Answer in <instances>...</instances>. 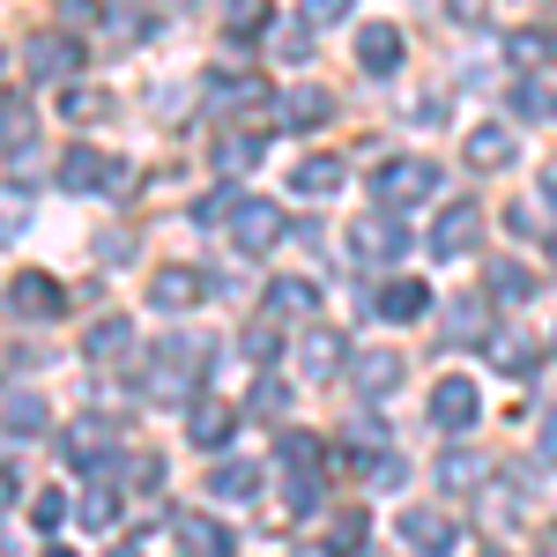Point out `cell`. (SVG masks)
<instances>
[{"mask_svg":"<svg viewBox=\"0 0 557 557\" xmlns=\"http://www.w3.org/2000/svg\"><path fill=\"white\" fill-rule=\"evenodd\" d=\"M104 557H141V550H134V543H112V550H104Z\"/></svg>","mask_w":557,"mask_h":557,"instance_id":"816d5d0a","label":"cell"},{"mask_svg":"<svg viewBox=\"0 0 557 557\" xmlns=\"http://www.w3.org/2000/svg\"><path fill=\"white\" fill-rule=\"evenodd\" d=\"M97 260H104V268H120V260H134V238H127V231H112V238H97Z\"/></svg>","mask_w":557,"mask_h":557,"instance_id":"7bdbcfd3","label":"cell"},{"mask_svg":"<svg viewBox=\"0 0 557 557\" xmlns=\"http://www.w3.org/2000/svg\"><path fill=\"white\" fill-rule=\"evenodd\" d=\"M513 67H557V30H513Z\"/></svg>","mask_w":557,"mask_h":557,"instance_id":"d4e9b609","label":"cell"},{"mask_svg":"<svg viewBox=\"0 0 557 557\" xmlns=\"http://www.w3.org/2000/svg\"><path fill=\"white\" fill-rule=\"evenodd\" d=\"M60 186H75V194H127L134 172L120 157H97V149H67L60 157Z\"/></svg>","mask_w":557,"mask_h":557,"instance_id":"7a4b0ae2","label":"cell"},{"mask_svg":"<svg viewBox=\"0 0 557 557\" xmlns=\"http://www.w3.org/2000/svg\"><path fill=\"white\" fill-rule=\"evenodd\" d=\"M550 349H557V335H550Z\"/></svg>","mask_w":557,"mask_h":557,"instance_id":"680465c9","label":"cell"},{"mask_svg":"<svg viewBox=\"0 0 557 557\" xmlns=\"http://www.w3.org/2000/svg\"><path fill=\"white\" fill-rule=\"evenodd\" d=\"M290 186L298 194H335L343 186V157H305L298 172H290Z\"/></svg>","mask_w":557,"mask_h":557,"instance_id":"484cf974","label":"cell"},{"mask_svg":"<svg viewBox=\"0 0 557 557\" xmlns=\"http://www.w3.org/2000/svg\"><path fill=\"white\" fill-rule=\"evenodd\" d=\"M372 186H380V201L394 209H409V201H424V194H438V164H424V157H394V164H380L372 172Z\"/></svg>","mask_w":557,"mask_h":557,"instance_id":"3957f363","label":"cell"},{"mask_svg":"<svg viewBox=\"0 0 557 557\" xmlns=\"http://www.w3.org/2000/svg\"><path fill=\"white\" fill-rule=\"evenodd\" d=\"M30 67H38L45 83H67V75L83 67V45H67V38H38V45H30Z\"/></svg>","mask_w":557,"mask_h":557,"instance_id":"ffe728a7","label":"cell"},{"mask_svg":"<svg viewBox=\"0 0 557 557\" xmlns=\"http://www.w3.org/2000/svg\"><path fill=\"white\" fill-rule=\"evenodd\" d=\"M483 557H506V550H483Z\"/></svg>","mask_w":557,"mask_h":557,"instance_id":"6f0895ef","label":"cell"},{"mask_svg":"<svg viewBox=\"0 0 557 557\" xmlns=\"http://www.w3.org/2000/svg\"><path fill=\"white\" fill-rule=\"evenodd\" d=\"M438 475H446V491H483V483H491L483 454H446V461H438Z\"/></svg>","mask_w":557,"mask_h":557,"instance_id":"f546056e","label":"cell"},{"mask_svg":"<svg viewBox=\"0 0 557 557\" xmlns=\"http://www.w3.org/2000/svg\"><path fill=\"white\" fill-rule=\"evenodd\" d=\"M275 238H283V209H275V201H246L238 223H231V246H238V253H268Z\"/></svg>","mask_w":557,"mask_h":557,"instance_id":"52a82bcc","label":"cell"},{"mask_svg":"<svg viewBox=\"0 0 557 557\" xmlns=\"http://www.w3.org/2000/svg\"><path fill=\"white\" fill-rule=\"evenodd\" d=\"M223 15H231V30H253V23H260V0H231Z\"/></svg>","mask_w":557,"mask_h":557,"instance_id":"bcb514c9","label":"cell"},{"mask_svg":"<svg viewBox=\"0 0 557 557\" xmlns=\"http://www.w3.org/2000/svg\"><path fill=\"white\" fill-rule=\"evenodd\" d=\"M491 364H498L506 380H528V372H535V349L513 343V335H498V343H491Z\"/></svg>","mask_w":557,"mask_h":557,"instance_id":"d6a6232c","label":"cell"},{"mask_svg":"<svg viewBox=\"0 0 557 557\" xmlns=\"http://www.w3.org/2000/svg\"><path fill=\"white\" fill-rule=\"evenodd\" d=\"M357 0H305V23H343Z\"/></svg>","mask_w":557,"mask_h":557,"instance_id":"ee69618b","label":"cell"},{"mask_svg":"<svg viewBox=\"0 0 557 557\" xmlns=\"http://www.w3.org/2000/svg\"><path fill=\"white\" fill-rule=\"evenodd\" d=\"M461 157H469L475 172H506V164H513V134L506 127H475L469 141H461Z\"/></svg>","mask_w":557,"mask_h":557,"instance_id":"9a60e30c","label":"cell"},{"mask_svg":"<svg viewBox=\"0 0 557 557\" xmlns=\"http://www.w3.org/2000/svg\"><path fill=\"white\" fill-rule=\"evenodd\" d=\"M0 498H8V475H0Z\"/></svg>","mask_w":557,"mask_h":557,"instance_id":"9f6ffc18","label":"cell"},{"mask_svg":"<svg viewBox=\"0 0 557 557\" xmlns=\"http://www.w3.org/2000/svg\"><path fill=\"white\" fill-rule=\"evenodd\" d=\"M349 253L372 260V268H394V260L409 253V223H394V209H372L349 223Z\"/></svg>","mask_w":557,"mask_h":557,"instance_id":"6da1fadb","label":"cell"},{"mask_svg":"<svg viewBox=\"0 0 557 557\" xmlns=\"http://www.w3.org/2000/svg\"><path fill=\"white\" fill-rule=\"evenodd\" d=\"M112 438H120V431L104 424V417H75V424H67V454H75L83 469H97V454H112Z\"/></svg>","mask_w":557,"mask_h":557,"instance_id":"ac0fdd59","label":"cell"},{"mask_svg":"<svg viewBox=\"0 0 557 557\" xmlns=\"http://www.w3.org/2000/svg\"><path fill=\"white\" fill-rule=\"evenodd\" d=\"M201 298H209V283H201L194 268H164V275L149 283V305H157V312H194Z\"/></svg>","mask_w":557,"mask_h":557,"instance_id":"8fae6325","label":"cell"},{"mask_svg":"<svg viewBox=\"0 0 557 557\" xmlns=\"http://www.w3.org/2000/svg\"><path fill=\"white\" fill-rule=\"evenodd\" d=\"M424 305H431V290L417 283V275H394V283L380 290V312H386V320H424Z\"/></svg>","mask_w":557,"mask_h":557,"instance_id":"7402d4cb","label":"cell"},{"mask_svg":"<svg viewBox=\"0 0 557 557\" xmlns=\"http://www.w3.org/2000/svg\"><path fill=\"white\" fill-rule=\"evenodd\" d=\"M290 557H335V550H312V543H305V550H290Z\"/></svg>","mask_w":557,"mask_h":557,"instance_id":"db71d44e","label":"cell"},{"mask_svg":"<svg viewBox=\"0 0 557 557\" xmlns=\"http://www.w3.org/2000/svg\"><path fill=\"white\" fill-rule=\"evenodd\" d=\"M483 335H491V305L461 298V305H454V343H483Z\"/></svg>","mask_w":557,"mask_h":557,"instance_id":"1f68e13d","label":"cell"},{"mask_svg":"<svg viewBox=\"0 0 557 557\" xmlns=\"http://www.w3.org/2000/svg\"><path fill=\"white\" fill-rule=\"evenodd\" d=\"M8 305H15L23 320H60V312H67V290H60L52 275H38V268H23V275L8 283Z\"/></svg>","mask_w":557,"mask_h":557,"instance_id":"277c9868","label":"cell"},{"mask_svg":"<svg viewBox=\"0 0 557 557\" xmlns=\"http://www.w3.org/2000/svg\"><path fill=\"white\" fill-rule=\"evenodd\" d=\"M172 528H178V543L194 557H238V543L215 528V520H201V513H172Z\"/></svg>","mask_w":557,"mask_h":557,"instance_id":"4fadbf2b","label":"cell"},{"mask_svg":"<svg viewBox=\"0 0 557 557\" xmlns=\"http://www.w3.org/2000/svg\"><path fill=\"white\" fill-rule=\"evenodd\" d=\"M320 312V290L298 283V275H283V283H268V320H312Z\"/></svg>","mask_w":557,"mask_h":557,"instance_id":"5bb4252c","label":"cell"},{"mask_svg":"<svg viewBox=\"0 0 557 557\" xmlns=\"http://www.w3.org/2000/svg\"><path fill=\"white\" fill-rule=\"evenodd\" d=\"M30 528H38V535H60V528H67V498H60V491H38V498H30Z\"/></svg>","mask_w":557,"mask_h":557,"instance_id":"8d00e7d4","label":"cell"},{"mask_svg":"<svg viewBox=\"0 0 557 557\" xmlns=\"http://www.w3.org/2000/svg\"><path fill=\"white\" fill-rule=\"evenodd\" d=\"M209 491L223 498V506H246V498L260 491V469H253V461H223V469L209 475Z\"/></svg>","mask_w":557,"mask_h":557,"instance_id":"603a6c76","label":"cell"},{"mask_svg":"<svg viewBox=\"0 0 557 557\" xmlns=\"http://www.w3.org/2000/svg\"><path fill=\"white\" fill-rule=\"evenodd\" d=\"M298 372H305V380H335V372H349V357L335 349V335H320V327H312V335L298 343Z\"/></svg>","mask_w":557,"mask_h":557,"instance_id":"e0dca14e","label":"cell"},{"mask_svg":"<svg viewBox=\"0 0 557 557\" xmlns=\"http://www.w3.org/2000/svg\"><path fill=\"white\" fill-rule=\"evenodd\" d=\"M260 149H268L260 134H223V141H215V172H253Z\"/></svg>","mask_w":557,"mask_h":557,"instance_id":"4316f807","label":"cell"},{"mask_svg":"<svg viewBox=\"0 0 557 557\" xmlns=\"http://www.w3.org/2000/svg\"><path fill=\"white\" fill-rule=\"evenodd\" d=\"M491 298H498V305H528V298H535V275L513 268V260H498V268H491Z\"/></svg>","mask_w":557,"mask_h":557,"instance_id":"83f0119b","label":"cell"},{"mask_svg":"<svg viewBox=\"0 0 557 557\" xmlns=\"http://www.w3.org/2000/svg\"><path fill=\"white\" fill-rule=\"evenodd\" d=\"M45 557H75V550H45Z\"/></svg>","mask_w":557,"mask_h":557,"instance_id":"11a10c76","label":"cell"},{"mask_svg":"<svg viewBox=\"0 0 557 557\" xmlns=\"http://www.w3.org/2000/svg\"><path fill=\"white\" fill-rule=\"evenodd\" d=\"M290 475H320V438L312 431H283V454H275Z\"/></svg>","mask_w":557,"mask_h":557,"instance_id":"f1b7e54d","label":"cell"},{"mask_svg":"<svg viewBox=\"0 0 557 557\" xmlns=\"http://www.w3.org/2000/svg\"><path fill=\"white\" fill-rule=\"evenodd\" d=\"M327 550H335V557H357V550H364V513H343V520H335Z\"/></svg>","mask_w":557,"mask_h":557,"instance_id":"ab89813d","label":"cell"},{"mask_svg":"<svg viewBox=\"0 0 557 557\" xmlns=\"http://www.w3.org/2000/svg\"><path fill=\"white\" fill-rule=\"evenodd\" d=\"M238 209H246V194H231V186H223V194H209V201L194 209V223H238Z\"/></svg>","mask_w":557,"mask_h":557,"instance_id":"f35d334b","label":"cell"},{"mask_svg":"<svg viewBox=\"0 0 557 557\" xmlns=\"http://www.w3.org/2000/svg\"><path fill=\"white\" fill-rule=\"evenodd\" d=\"M401 543L417 557H454V543H461V528L446 513H431V506H417V513H401Z\"/></svg>","mask_w":557,"mask_h":557,"instance_id":"5b68a950","label":"cell"},{"mask_svg":"<svg viewBox=\"0 0 557 557\" xmlns=\"http://www.w3.org/2000/svg\"><path fill=\"white\" fill-rule=\"evenodd\" d=\"M60 112L83 127V120H97V112H104V97H97V89H67V97H60Z\"/></svg>","mask_w":557,"mask_h":557,"instance_id":"60d3db41","label":"cell"},{"mask_svg":"<svg viewBox=\"0 0 557 557\" xmlns=\"http://www.w3.org/2000/svg\"><path fill=\"white\" fill-rule=\"evenodd\" d=\"M349 386H357L364 401L394 394V386H401V349H357V357H349Z\"/></svg>","mask_w":557,"mask_h":557,"instance_id":"8992f818","label":"cell"},{"mask_svg":"<svg viewBox=\"0 0 557 557\" xmlns=\"http://www.w3.org/2000/svg\"><path fill=\"white\" fill-rule=\"evenodd\" d=\"M535 454H543V469H557V409H550V424H543V446Z\"/></svg>","mask_w":557,"mask_h":557,"instance_id":"c3c4849f","label":"cell"},{"mask_svg":"<svg viewBox=\"0 0 557 557\" xmlns=\"http://www.w3.org/2000/svg\"><path fill=\"white\" fill-rule=\"evenodd\" d=\"M231 431H238V409H223V401H194V446H231Z\"/></svg>","mask_w":557,"mask_h":557,"instance_id":"cb8c5ba5","label":"cell"},{"mask_svg":"<svg viewBox=\"0 0 557 557\" xmlns=\"http://www.w3.org/2000/svg\"><path fill=\"white\" fill-rule=\"evenodd\" d=\"M446 8H454V15H483V0H446Z\"/></svg>","mask_w":557,"mask_h":557,"instance_id":"f907efd6","label":"cell"},{"mask_svg":"<svg viewBox=\"0 0 557 557\" xmlns=\"http://www.w3.org/2000/svg\"><path fill=\"white\" fill-rule=\"evenodd\" d=\"M357 67H364V75H394V67H401V30H394V23H364V30H357Z\"/></svg>","mask_w":557,"mask_h":557,"instance_id":"30bf717a","label":"cell"},{"mask_svg":"<svg viewBox=\"0 0 557 557\" xmlns=\"http://www.w3.org/2000/svg\"><path fill=\"white\" fill-rule=\"evenodd\" d=\"M475 417H483L475 386L469 380H438V394H431V424H438V431H469Z\"/></svg>","mask_w":557,"mask_h":557,"instance_id":"9c48e42d","label":"cell"},{"mask_svg":"<svg viewBox=\"0 0 557 557\" xmlns=\"http://www.w3.org/2000/svg\"><path fill=\"white\" fill-rule=\"evenodd\" d=\"M268 52H275V60H290V67H298V60H312L305 23H275V30H268Z\"/></svg>","mask_w":557,"mask_h":557,"instance_id":"836d02e7","label":"cell"},{"mask_svg":"<svg viewBox=\"0 0 557 557\" xmlns=\"http://www.w3.org/2000/svg\"><path fill=\"white\" fill-rule=\"evenodd\" d=\"M475 231H483V215H475V201H454V209L431 223V253L438 260H461L475 246Z\"/></svg>","mask_w":557,"mask_h":557,"instance_id":"ba28073f","label":"cell"},{"mask_svg":"<svg viewBox=\"0 0 557 557\" xmlns=\"http://www.w3.org/2000/svg\"><path fill=\"white\" fill-rule=\"evenodd\" d=\"M320 506V475H290V513H312Z\"/></svg>","mask_w":557,"mask_h":557,"instance_id":"b9f144b4","label":"cell"},{"mask_svg":"<svg viewBox=\"0 0 557 557\" xmlns=\"http://www.w3.org/2000/svg\"><path fill=\"white\" fill-rule=\"evenodd\" d=\"M543 201L557 209V164H543Z\"/></svg>","mask_w":557,"mask_h":557,"instance_id":"681fc988","label":"cell"},{"mask_svg":"<svg viewBox=\"0 0 557 557\" xmlns=\"http://www.w3.org/2000/svg\"><path fill=\"white\" fill-rule=\"evenodd\" d=\"M246 357H260V364H268V357H275V327H253V335H246Z\"/></svg>","mask_w":557,"mask_h":557,"instance_id":"7dc6e473","label":"cell"},{"mask_svg":"<svg viewBox=\"0 0 557 557\" xmlns=\"http://www.w3.org/2000/svg\"><path fill=\"white\" fill-rule=\"evenodd\" d=\"M253 401H260V409H268V417H275V409H283V401H290V386H283V380H275V372H268V380L253 386Z\"/></svg>","mask_w":557,"mask_h":557,"instance_id":"f6af8a7d","label":"cell"},{"mask_svg":"<svg viewBox=\"0 0 557 557\" xmlns=\"http://www.w3.org/2000/svg\"><path fill=\"white\" fill-rule=\"evenodd\" d=\"M0 424H8V438H38L52 424V409H45V394H8L0 401Z\"/></svg>","mask_w":557,"mask_h":557,"instance_id":"2e32d148","label":"cell"},{"mask_svg":"<svg viewBox=\"0 0 557 557\" xmlns=\"http://www.w3.org/2000/svg\"><path fill=\"white\" fill-rule=\"evenodd\" d=\"M112 520H120V491H112V483H89V491H83V528L104 535Z\"/></svg>","mask_w":557,"mask_h":557,"instance_id":"4dcf8cb0","label":"cell"},{"mask_svg":"<svg viewBox=\"0 0 557 557\" xmlns=\"http://www.w3.org/2000/svg\"><path fill=\"white\" fill-rule=\"evenodd\" d=\"M0 141H8V149L30 141V104H23V97H0Z\"/></svg>","mask_w":557,"mask_h":557,"instance_id":"74e56055","label":"cell"},{"mask_svg":"<svg viewBox=\"0 0 557 557\" xmlns=\"http://www.w3.org/2000/svg\"><path fill=\"white\" fill-rule=\"evenodd\" d=\"M23 223H30V194H23V186H8V194H0V246H15V238H23Z\"/></svg>","mask_w":557,"mask_h":557,"instance_id":"e575fe53","label":"cell"},{"mask_svg":"<svg viewBox=\"0 0 557 557\" xmlns=\"http://www.w3.org/2000/svg\"><path fill=\"white\" fill-rule=\"evenodd\" d=\"M327 112H335V97L327 89H290L283 104H275V120L290 134H312V127H327Z\"/></svg>","mask_w":557,"mask_h":557,"instance_id":"7c38bea8","label":"cell"},{"mask_svg":"<svg viewBox=\"0 0 557 557\" xmlns=\"http://www.w3.org/2000/svg\"><path fill=\"white\" fill-rule=\"evenodd\" d=\"M127 343H134V327L127 320H120V312H104V320H97V327H89V364H120V357H127Z\"/></svg>","mask_w":557,"mask_h":557,"instance_id":"44dd1931","label":"cell"},{"mask_svg":"<svg viewBox=\"0 0 557 557\" xmlns=\"http://www.w3.org/2000/svg\"><path fill=\"white\" fill-rule=\"evenodd\" d=\"M543 557H557V528H550V535H543Z\"/></svg>","mask_w":557,"mask_h":557,"instance_id":"f5cc1de1","label":"cell"},{"mask_svg":"<svg viewBox=\"0 0 557 557\" xmlns=\"http://www.w3.org/2000/svg\"><path fill=\"white\" fill-rule=\"evenodd\" d=\"M513 112H520V120H557V89H543V83H513Z\"/></svg>","mask_w":557,"mask_h":557,"instance_id":"d590c367","label":"cell"},{"mask_svg":"<svg viewBox=\"0 0 557 557\" xmlns=\"http://www.w3.org/2000/svg\"><path fill=\"white\" fill-rule=\"evenodd\" d=\"M209 97L223 104V112H246V104H268V83H260V75H223V67H215Z\"/></svg>","mask_w":557,"mask_h":557,"instance_id":"d6986e66","label":"cell"}]
</instances>
